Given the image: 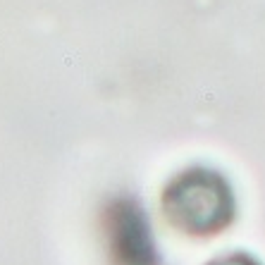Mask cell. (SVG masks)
Wrapping results in <instances>:
<instances>
[{
	"instance_id": "cell-1",
	"label": "cell",
	"mask_w": 265,
	"mask_h": 265,
	"mask_svg": "<svg viewBox=\"0 0 265 265\" xmlns=\"http://www.w3.org/2000/svg\"><path fill=\"white\" fill-rule=\"evenodd\" d=\"M165 213L179 229L191 234H215L229 225L234 198L227 182L208 170H191L177 177L162 198Z\"/></svg>"
},
{
	"instance_id": "cell-2",
	"label": "cell",
	"mask_w": 265,
	"mask_h": 265,
	"mask_svg": "<svg viewBox=\"0 0 265 265\" xmlns=\"http://www.w3.org/2000/svg\"><path fill=\"white\" fill-rule=\"evenodd\" d=\"M105 236L115 265H160L148 220L131 201H115L107 208Z\"/></svg>"
},
{
	"instance_id": "cell-3",
	"label": "cell",
	"mask_w": 265,
	"mask_h": 265,
	"mask_svg": "<svg viewBox=\"0 0 265 265\" xmlns=\"http://www.w3.org/2000/svg\"><path fill=\"white\" fill-rule=\"evenodd\" d=\"M210 265H258L253 258L244 256V253H234V256H227V258H220V260L210 263Z\"/></svg>"
}]
</instances>
